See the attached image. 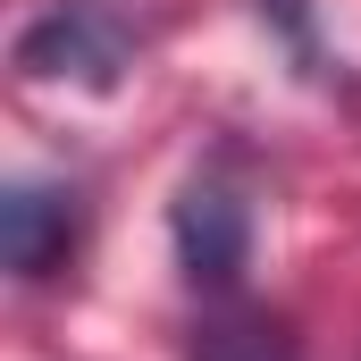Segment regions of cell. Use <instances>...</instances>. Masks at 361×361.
Masks as SVG:
<instances>
[{"label":"cell","mask_w":361,"mask_h":361,"mask_svg":"<svg viewBox=\"0 0 361 361\" xmlns=\"http://www.w3.org/2000/svg\"><path fill=\"white\" fill-rule=\"evenodd\" d=\"M169 235H177V269L202 294H235L252 269V210L227 177H193L169 210Z\"/></svg>","instance_id":"obj_1"},{"label":"cell","mask_w":361,"mask_h":361,"mask_svg":"<svg viewBox=\"0 0 361 361\" xmlns=\"http://www.w3.org/2000/svg\"><path fill=\"white\" fill-rule=\"evenodd\" d=\"M135 34L109 0H51L25 34H17V68L25 76H76V85H118Z\"/></svg>","instance_id":"obj_2"},{"label":"cell","mask_w":361,"mask_h":361,"mask_svg":"<svg viewBox=\"0 0 361 361\" xmlns=\"http://www.w3.org/2000/svg\"><path fill=\"white\" fill-rule=\"evenodd\" d=\"M76 235H85V202H76V185L17 177L8 193H0V261L25 277V286L51 277V269H68Z\"/></svg>","instance_id":"obj_3"},{"label":"cell","mask_w":361,"mask_h":361,"mask_svg":"<svg viewBox=\"0 0 361 361\" xmlns=\"http://www.w3.org/2000/svg\"><path fill=\"white\" fill-rule=\"evenodd\" d=\"M185 361H302V345H294L286 319L252 311V302H235V294H219V311H202V328H193Z\"/></svg>","instance_id":"obj_4"}]
</instances>
